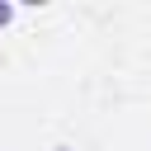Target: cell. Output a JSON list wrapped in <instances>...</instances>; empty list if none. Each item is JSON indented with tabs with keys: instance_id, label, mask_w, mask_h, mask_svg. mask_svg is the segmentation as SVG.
<instances>
[{
	"instance_id": "6da1fadb",
	"label": "cell",
	"mask_w": 151,
	"mask_h": 151,
	"mask_svg": "<svg viewBox=\"0 0 151 151\" xmlns=\"http://www.w3.org/2000/svg\"><path fill=\"white\" fill-rule=\"evenodd\" d=\"M14 19V5H0V24H9Z\"/></svg>"
}]
</instances>
